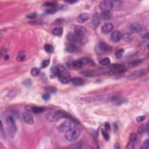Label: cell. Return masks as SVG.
I'll use <instances>...</instances> for the list:
<instances>
[{
  "instance_id": "cell-1",
  "label": "cell",
  "mask_w": 149,
  "mask_h": 149,
  "mask_svg": "<svg viewBox=\"0 0 149 149\" xmlns=\"http://www.w3.org/2000/svg\"><path fill=\"white\" fill-rule=\"evenodd\" d=\"M62 118H69V119H70V121H75V120H74V119L72 118V117L70 115H69L68 113L65 111H61V110L55 112H50V113H49L46 115V118L49 121L52 122L58 121Z\"/></svg>"
},
{
  "instance_id": "cell-2",
  "label": "cell",
  "mask_w": 149,
  "mask_h": 149,
  "mask_svg": "<svg viewBox=\"0 0 149 149\" xmlns=\"http://www.w3.org/2000/svg\"><path fill=\"white\" fill-rule=\"evenodd\" d=\"M58 79L62 84H68L72 81L70 73L62 65H58Z\"/></svg>"
},
{
  "instance_id": "cell-3",
  "label": "cell",
  "mask_w": 149,
  "mask_h": 149,
  "mask_svg": "<svg viewBox=\"0 0 149 149\" xmlns=\"http://www.w3.org/2000/svg\"><path fill=\"white\" fill-rule=\"evenodd\" d=\"M81 134V131L78 128H72L66 132H65V138L68 142H73L76 141L80 137Z\"/></svg>"
},
{
  "instance_id": "cell-4",
  "label": "cell",
  "mask_w": 149,
  "mask_h": 149,
  "mask_svg": "<svg viewBox=\"0 0 149 149\" xmlns=\"http://www.w3.org/2000/svg\"><path fill=\"white\" fill-rule=\"evenodd\" d=\"M6 123L9 134L11 136H14L17 132V128L16 125L15 119L12 116H8L6 118Z\"/></svg>"
},
{
  "instance_id": "cell-5",
  "label": "cell",
  "mask_w": 149,
  "mask_h": 149,
  "mask_svg": "<svg viewBox=\"0 0 149 149\" xmlns=\"http://www.w3.org/2000/svg\"><path fill=\"white\" fill-rule=\"evenodd\" d=\"M115 99L113 97H110L109 96H94V97H84V98L82 99V100L85 102H94L97 101H104V100H108L110 99Z\"/></svg>"
},
{
  "instance_id": "cell-6",
  "label": "cell",
  "mask_w": 149,
  "mask_h": 149,
  "mask_svg": "<svg viewBox=\"0 0 149 149\" xmlns=\"http://www.w3.org/2000/svg\"><path fill=\"white\" fill-rule=\"evenodd\" d=\"M72 128V123L71 121H65L62 122V123L57 126V129L60 132H66L68 130Z\"/></svg>"
},
{
  "instance_id": "cell-7",
  "label": "cell",
  "mask_w": 149,
  "mask_h": 149,
  "mask_svg": "<svg viewBox=\"0 0 149 149\" xmlns=\"http://www.w3.org/2000/svg\"><path fill=\"white\" fill-rule=\"evenodd\" d=\"M67 38L72 44H82L83 42V37L78 36L75 34H68Z\"/></svg>"
},
{
  "instance_id": "cell-8",
  "label": "cell",
  "mask_w": 149,
  "mask_h": 149,
  "mask_svg": "<svg viewBox=\"0 0 149 149\" xmlns=\"http://www.w3.org/2000/svg\"><path fill=\"white\" fill-rule=\"evenodd\" d=\"M113 5V2L111 1H102L100 4V8L103 11H110Z\"/></svg>"
},
{
  "instance_id": "cell-9",
  "label": "cell",
  "mask_w": 149,
  "mask_h": 149,
  "mask_svg": "<svg viewBox=\"0 0 149 149\" xmlns=\"http://www.w3.org/2000/svg\"><path fill=\"white\" fill-rule=\"evenodd\" d=\"M75 34L78 36L83 37L87 33V30L84 27L82 26H76L74 28Z\"/></svg>"
},
{
  "instance_id": "cell-10",
  "label": "cell",
  "mask_w": 149,
  "mask_h": 149,
  "mask_svg": "<svg viewBox=\"0 0 149 149\" xmlns=\"http://www.w3.org/2000/svg\"><path fill=\"white\" fill-rule=\"evenodd\" d=\"M23 119L24 121L29 125H33L34 124V118H33V115L28 112L23 114Z\"/></svg>"
},
{
  "instance_id": "cell-11",
  "label": "cell",
  "mask_w": 149,
  "mask_h": 149,
  "mask_svg": "<svg viewBox=\"0 0 149 149\" xmlns=\"http://www.w3.org/2000/svg\"><path fill=\"white\" fill-rule=\"evenodd\" d=\"M122 38V33L118 30H115L111 34V38L112 41H113L115 43H117L118 41H119Z\"/></svg>"
},
{
  "instance_id": "cell-12",
  "label": "cell",
  "mask_w": 149,
  "mask_h": 149,
  "mask_svg": "<svg viewBox=\"0 0 149 149\" xmlns=\"http://www.w3.org/2000/svg\"><path fill=\"white\" fill-rule=\"evenodd\" d=\"M147 73V71L146 69H139L134 71L133 72H132L131 74L129 75V78H139V77H141L142 76H144Z\"/></svg>"
},
{
  "instance_id": "cell-13",
  "label": "cell",
  "mask_w": 149,
  "mask_h": 149,
  "mask_svg": "<svg viewBox=\"0 0 149 149\" xmlns=\"http://www.w3.org/2000/svg\"><path fill=\"white\" fill-rule=\"evenodd\" d=\"M114 28V26L111 23H105L102 26L101 31L104 34H108Z\"/></svg>"
},
{
  "instance_id": "cell-14",
  "label": "cell",
  "mask_w": 149,
  "mask_h": 149,
  "mask_svg": "<svg viewBox=\"0 0 149 149\" xmlns=\"http://www.w3.org/2000/svg\"><path fill=\"white\" fill-rule=\"evenodd\" d=\"M99 48L101 51H103V52H110L112 51V47L110 45L106 44V43L104 42H100L99 44Z\"/></svg>"
},
{
  "instance_id": "cell-15",
  "label": "cell",
  "mask_w": 149,
  "mask_h": 149,
  "mask_svg": "<svg viewBox=\"0 0 149 149\" xmlns=\"http://www.w3.org/2000/svg\"><path fill=\"white\" fill-rule=\"evenodd\" d=\"M90 18V15L87 13H83L78 16L77 17V20L79 23H84L87 21Z\"/></svg>"
},
{
  "instance_id": "cell-16",
  "label": "cell",
  "mask_w": 149,
  "mask_h": 149,
  "mask_svg": "<svg viewBox=\"0 0 149 149\" xmlns=\"http://www.w3.org/2000/svg\"><path fill=\"white\" fill-rule=\"evenodd\" d=\"M66 51L67 52H70V53H76L79 50L78 48L76 46V44H72L70 43L69 44H68L66 47Z\"/></svg>"
},
{
  "instance_id": "cell-17",
  "label": "cell",
  "mask_w": 149,
  "mask_h": 149,
  "mask_svg": "<svg viewBox=\"0 0 149 149\" xmlns=\"http://www.w3.org/2000/svg\"><path fill=\"white\" fill-rule=\"evenodd\" d=\"M113 15L110 11H102L100 14V18L104 20H110L111 19Z\"/></svg>"
},
{
  "instance_id": "cell-18",
  "label": "cell",
  "mask_w": 149,
  "mask_h": 149,
  "mask_svg": "<svg viewBox=\"0 0 149 149\" xmlns=\"http://www.w3.org/2000/svg\"><path fill=\"white\" fill-rule=\"evenodd\" d=\"M130 30L131 32H141V30H142V27L140 25H139V23H132L130 26Z\"/></svg>"
},
{
  "instance_id": "cell-19",
  "label": "cell",
  "mask_w": 149,
  "mask_h": 149,
  "mask_svg": "<svg viewBox=\"0 0 149 149\" xmlns=\"http://www.w3.org/2000/svg\"><path fill=\"white\" fill-rule=\"evenodd\" d=\"M148 128H149L148 123H146V124H142V125L139 126L138 128V133L140 134H143L146 133L148 132Z\"/></svg>"
},
{
  "instance_id": "cell-20",
  "label": "cell",
  "mask_w": 149,
  "mask_h": 149,
  "mask_svg": "<svg viewBox=\"0 0 149 149\" xmlns=\"http://www.w3.org/2000/svg\"><path fill=\"white\" fill-rule=\"evenodd\" d=\"M72 82L75 86H80L83 85L84 84V81L82 78H79V77H75V78L72 79Z\"/></svg>"
},
{
  "instance_id": "cell-21",
  "label": "cell",
  "mask_w": 149,
  "mask_h": 149,
  "mask_svg": "<svg viewBox=\"0 0 149 149\" xmlns=\"http://www.w3.org/2000/svg\"><path fill=\"white\" fill-rule=\"evenodd\" d=\"M91 23H92L93 28H97V26H99V24H100V20H99V19L98 17H97L96 15H94L93 17L92 22H91Z\"/></svg>"
},
{
  "instance_id": "cell-22",
  "label": "cell",
  "mask_w": 149,
  "mask_h": 149,
  "mask_svg": "<svg viewBox=\"0 0 149 149\" xmlns=\"http://www.w3.org/2000/svg\"><path fill=\"white\" fill-rule=\"evenodd\" d=\"M45 110V108L43 107H32L31 111L34 114H40L43 113Z\"/></svg>"
},
{
  "instance_id": "cell-23",
  "label": "cell",
  "mask_w": 149,
  "mask_h": 149,
  "mask_svg": "<svg viewBox=\"0 0 149 149\" xmlns=\"http://www.w3.org/2000/svg\"><path fill=\"white\" fill-rule=\"evenodd\" d=\"M52 34L55 35L57 36H61L63 34V29L61 28H54L52 30Z\"/></svg>"
},
{
  "instance_id": "cell-24",
  "label": "cell",
  "mask_w": 149,
  "mask_h": 149,
  "mask_svg": "<svg viewBox=\"0 0 149 149\" xmlns=\"http://www.w3.org/2000/svg\"><path fill=\"white\" fill-rule=\"evenodd\" d=\"M26 55L25 52L22 51V52H19L17 55V61H24L26 60Z\"/></svg>"
},
{
  "instance_id": "cell-25",
  "label": "cell",
  "mask_w": 149,
  "mask_h": 149,
  "mask_svg": "<svg viewBox=\"0 0 149 149\" xmlns=\"http://www.w3.org/2000/svg\"><path fill=\"white\" fill-rule=\"evenodd\" d=\"M122 38L124 40V41H126V42H131L132 40L133 36L132 33H127L122 36Z\"/></svg>"
},
{
  "instance_id": "cell-26",
  "label": "cell",
  "mask_w": 149,
  "mask_h": 149,
  "mask_svg": "<svg viewBox=\"0 0 149 149\" xmlns=\"http://www.w3.org/2000/svg\"><path fill=\"white\" fill-rule=\"evenodd\" d=\"M142 62H143V60H134L129 64V66L130 67V68H134V67L138 66L139 64H142Z\"/></svg>"
},
{
  "instance_id": "cell-27",
  "label": "cell",
  "mask_w": 149,
  "mask_h": 149,
  "mask_svg": "<svg viewBox=\"0 0 149 149\" xmlns=\"http://www.w3.org/2000/svg\"><path fill=\"white\" fill-rule=\"evenodd\" d=\"M99 64H100L101 65H103V66H105V65H108L110 64V58H104L101 60L100 61H99Z\"/></svg>"
},
{
  "instance_id": "cell-28",
  "label": "cell",
  "mask_w": 149,
  "mask_h": 149,
  "mask_svg": "<svg viewBox=\"0 0 149 149\" xmlns=\"http://www.w3.org/2000/svg\"><path fill=\"white\" fill-rule=\"evenodd\" d=\"M44 50L47 53H52L54 51V48L51 44H47L45 45L44 46Z\"/></svg>"
},
{
  "instance_id": "cell-29",
  "label": "cell",
  "mask_w": 149,
  "mask_h": 149,
  "mask_svg": "<svg viewBox=\"0 0 149 149\" xmlns=\"http://www.w3.org/2000/svg\"><path fill=\"white\" fill-rule=\"evenodd\" d=\"M40 70L39 68H34L31 70V72L30 73H31V75L32 76L36 77L40 74Z\"/></svg>"
},
{
  "instance_id": "cell-30",
  "label": "cell",
  "mask_w": 149,
  "mask_h": 149,
  "mask_svg": "<svg viewBox=\"0 0 149 149\" xmlns=\"http://www.w3.org/2000/svg\"><path fill=\"white\" fill-rule=\"evenodd\" d=\"M124 54V50L122 49H121L118 50L116 51V52H115V56H116V57L117 58L120 59L123 57Z\"/></svg>"
},
{
  "instance_id": "cell-31",
  "label": "cell",
  "mask_w": 149,
  "mask_h": 149,
  "mask_svg": "<svg viewBox=\"0 0 149 149\" xmlns=\"http://www.w3.org/2000/svg\"><path fill=\"white\" fill-rule=\"evenodd\" d=\"M45 90L46 92H47L48 93H55L57 92V89L55 87H53V86H49V87H47L45 89Z\"/></svg>"
},
{
  "instance_id": "cell-32",
  "label": "cell",
  "mask_w": 149,
  "mask_h": 149,
  "mask_svg": "<svg viewBox=\"0 0 149 149\" xmlns=\"http://www.w3.org/2000/svg\"><path fill=\"white\" fill-rule=\"evenodd\" d=\"M72 65H73V67H75V68H81V67L83 65L82 62L80 61V60L75 61L73 62Z\"/></svg>"
},
{
  "instance_id": "cell-33",
  "label": "cell",
  "mask_w": 149,
  "mask_h": 149,
  "mask_svg": "<svg viewBox=\"0 0 149 149\" xmlns=\"http://www.w3.org/2000/svg\"><path fill=\"white\" fill-rule=\"evenodd\" d=\"M101 133L102 134V136H103L105 140L106 141H108L109 139H110V135H109L108 133H107L105 130H104V129H102L101 130Z\"/></svg>"
},
{
  "instance_id": "cell-34",
  "label": "cell",
  "mask_w": 149,
  "mask_h": 149,
  "mask_svg": "<svg viewBox=\"0 0 149 149\" xmlns=\"http://www.w3.org/2000/svg\"><path fill=\"white\" fill-rule=\"evenodd\" d=\"M50 64V60H45L43 61L41 63V68H46L49 66Z\"/></svg>"
},
{
  "instance_id": "cell-35",
  "label": "cell",
  "mask_w": 149,
  "mask_h": 149,
  "mask_svg": "<svg viewBox=\"0 0 149 149\" xmlns=\"http://www.w3.org/2000/svg\"><path fill=\"white\" fill-rule=\"evenodd\" d=\"M51 75H52L54 77H55V76H57L58 75V69H57V66L55 67H52V69H51Z\"/></svg>"
},
{
  "instance_id": "cell-36",
  "label": "cell",
  "mask_w": 149,
  "mask_h": 149,
  "mask_svg": "<svg viewBox=\"0 0 149 149\" xmlns=\"http://www.w3.org/2000/svg\"><path fill=\"white\" fill-rule=\"evenodd\" d=\"M56 5V3L54 2H47L44 4V6H50L51 8H55Z\"/></svg>"
},
{
  "instance_id": "cell-37",
  "label": "cell",
  "mask_w": 149,
  "mask_h": 149,
  "mask_svg": "<svg viewBox=\"0 0 149 149\" xmlns=\"http://www.w3.org/2000/svg\"><path fill=\"white\" fill-rule=\"evenodd\" d=\"M136 142H133V141H130L129 143H128L127 148L128 149H133L134 146H135Z\"/></svg>"
},
{
  "instance_id": "cell-38",
  "label": "cell",
  "mask_w": 149,
  "mask_h": 149,
  "mask_svg": "<svg viewBox=\"0 0 149 149\" xmlns=\"http://www.w3.org/2000/svg\"><path fill=\"white\" fill-rule=\"evenodd\" d=\"M56 11H57V9L55 8H51L46 11V13L48 14H53Z\"/></svg>"
},
{
  "instance_id": "cell-39",
  "label": "cell",
  "mask_w": 149,
  "mask_h": 149,
  "mask_svg": "<svg viewBox=\"0 0 149 149\" xmlns=\"http://www.w3.org/2000/svg\"><path fill=\"white\" fill-rule=\"evenodd\" d=\"M80 61L82 62L83 65H85V64H87L89 62L90 60L89 58H82L80 59Z\"/></svg>"
},
{
  "instance_id": "cell-40",
  "label": "cell",
  "mask_w": 149,
  "mask_h": 149,
  "mask_svg": "<svg viewBox=\"0 0 149 149\" xmlns=\"http://www.w3.org/2000/svg\"><path fill=\"white\" fill-rule=\"evenodd\" d=\"M137 139V135L135 133H132L131 134L130 136V141H133L136 142Z\"/></svg>"
},
{
  "instance_id": "cell-41",
  "label": "cell",
  "mask_w": 149,
  "mask_h": 149,
  "mask_svg": "<svg viewBox=\"0 0 149 149\" xmlns=\"http://www.w3.org/2000/svg\"><path fill=\"white\" fill-rule=\"evenodd\" d=\"M42 98L43 100L45 101H48L50 100V95L49 93H46L43 94L42 96Z\"/></svg>"
},
{
  "instance_id": "cell-42",
  "label": "cell",
  "mask_w": 149,
  "mask_h": 149,
  "mask_svg": "<svg viewBox=\"0 0 149 149\" xmlns=\"http://www.w3.org/2000/svg\"><path fill=\"white\" fill-rule=\"evenodd\" d=\"M146 119V116L145 115H142V116H139L136 118V121L139 122H140L143 121L144 120Z\"/></svg>"
},
{
  "instance_id": "cell-43",
  "label": "cell",
  "mask_w": 149,
  "mask_h": 149,
  "mask_svg": "<svg viewBox=\"0 0 149 149\" xmlns=\"http://www.w3.org/2000/svg\"><path fill=\"white\" fill-rule=\"evenodd\" d=\"M24 84H25L26 86H27V87H29V86L31 85V81H30L29 79H26L24 82Z\"/></svg>"
},
{
  "instance_id": "cell-44",
  "label": "cell",
  "mask_w": 149,
  "mask_h": 149,
  "mask_svg": "<svg viewBox=\"0 0 149 149\" xmlns=\"http://www.w3.org/2000/svg\"><path fill=\"white\" fill-rule=\"evenodd\" d=\"M104 128L106 131H110V125L108 122H105L104 124Z\"/></svg>"
},
{
  "instance_id": "cell-45",
  "label": "cell",
  "mask_w": 149,
  "mask_h": 149,
  "mask_svg": "<svg viewBox=\"0 0 149 149\" xmlns=\"http://www.w3.org/2000/svg\"><path fill=\"white\" fill-rule=\"evenodd\" d=\"M143 146H144V147H145V149H149V141L148 140H146V142H144Z\"/></svg>"
},
{
  "instance_id": "cell-46",
  "label": "cell",
  "mask_w": 149,
  "mask_h": 149,
  "mask_svg": "<svg viewBox=\"0 0 149 149\" xmlns=\"http://www.w3.org/2000/svg\"><path fill=\"white\" fill-rule=\"evenodd\" d=\"M36 17V13H34V14H30L28 16V17H29V18H30V19L34 18V17Z\"/></svg>"
},
{
  "instance_id": "cell-47",
  "label": "cell",
  "mask_w": 149,
  "mask_h": 149,
  "mask_svg": "<svg viewBox=\"0 0 149 149\" xmlns=\"http://www.w3.org/2000/svg\"><path fill=\"white\" fill-rule=\"evenodd\" d=\"M142 37L143 38H146V39H148V37H149V34L148 33H145L144 34L142 35Z\"/></svg>"
},
{
  "instance_id": "cell-48",
  "label": "cell",
  "mask_w": 149,
  "mask_h": 149,
  "mask_svg": "<svg viewBox=\"0 0 149 149\" xmlns=\"http://www.w3.org/2000/svg\"><path fill=\"white\" fill-rule=\"evenodd\" d=\"M78 2L77 1H66V2L69 3V4H75V3H76Z\"/></svg>"
},
{
  "instance_id": "cell-49",
  "label": "cell",
  "mask_w": 149,
  "mask_h": 149,
  "mask_svg": "<svg viewBox=\"0 0 149 149\" xmlns=\"http://www.w3.org/2000/svg\"><path fill=\"white\" fill-rule=\"evenodd\" d=\"M4 59L5 61H7V60H8L9 59V55H4Z\"/></svg>"
}]
</instances>
